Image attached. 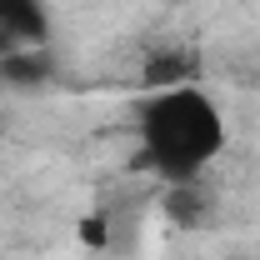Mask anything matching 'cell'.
<instances>
[{
    "mask_svg": "<svg viewBox=\"0 0 260 260\" xmlns=\"http://www.w3.org/2000/svg\"><path fill=\"white\" fill-rule=\"evenodd\" d=\"M145 165L165 180H200V170L225 150V115L200 85L150 90L135 110Z\"/></svg>",
    "mask_w": 260,
    "mask_h": 260,
    "instance_id": "1",
    "label": "cell"
},
{
    "mask_svg": "<svg viewBox=\"0 0 260 260\" xmlns=\"http://www.w3.org/2000/svg\"><path fill=\"white\" fill-rule=\"evenodd\" d=\"M50 10L45 0H0V55L10 50H45Z\"/></svg>",
    "mask_w": 260,
    "mask_h": 260,
    "instance_id": "2",
    "label": "cell"
},
{
    "mask_svg": "<svg viewBox=\"0 0 260 260\" xmlns=\"http://www.w3.org/2000/svg\"><path fill=\"white\" fill-rule=\"evenodd\" d=\"M140 85L145 90H175V85H195V55L185 50H150V60L140 70Z\"/></svg>",
    "mask_w": 260,
    "mask_h": 260,
    "instance_id": "3",
    "label": "cell"
},
{
    "mask_svg": "<svg viewBox=\"0 0 260 260\" xmlns=\"http://www.w3.org/2000/svg\"><path fill=\"white\" fill-rule=\"evenodd\" d=\"M45 50H10V55H0V80H10V85H35V80H45Z\"/></svg>",
    "mask_w": 260,
    "mask_h": 260,
    "instance_id": "4",
    "label": "cell"
},
{
    "mask_svg": "<svg viewBox=\"0 0 260 260\" xmlns=\"http://www.w3.org/2000/svg\"><path fill=\"white\" fill-rule=\"evenodd\" d=\"M75 240L85 250H110V210H85L75 225Z\"/></svg>",
    "mask_w": 260,
    "mask_h": 260,
    "instance_id": "5",
    "label": "cell"
},
{
    "mask_svg": "<svg viewBox=\"0 0 260 260\" xmlns=\"http://www.w3.org/2000/svg\"><path fill=\"white\" fill-rule=\"evenodd\" d=\"M180 5H190V0H180Z\"/></svg>",
    "mask_w": 260,
    "mask_h": 260,
    "instance_id": "6",
    "label": "cell"
}]
</instances>
